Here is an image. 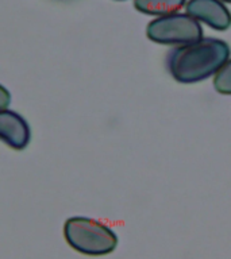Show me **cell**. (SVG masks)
<instances>
[{
    "label": "cell",
    "instance_id": "cell-1",
    "mask_svg": "<svg viewBox=\"0 0 231 259\" xmlns=\"http://www.w3.org/2000/svg\"><path fill=\"white\" fill-rule=\"evenodd\" d=\"M230 57L231 49L227 42L203 36L198 42L170 50L166 68L178 82L195 84L214 77Z\"/></svg>",
    "mask_w": 231,
    "mask_h": 259
},
{
    "label": "cell",
    "instance_id": "cell-2",
    "mask_svg": "<svg viewBox=\"0 0 231 259\" xmlns=\"http://www.w3.org/2000/svg\"><path fill=\"white\" fill-rule=\"evenodd\" d=\"M64 236L73 250L88 256L108 255L118 246V235L112 228L87 216L69 218L64 224Z\"/></svg>",
    "mask_w": 231,
    "mask_h": 259
},
{
    "label": "cell",
    "instance_id": "cell-3",
    "mask_svg": "<svg viewBox=\"0 0 231 259\" xmlns=\"http://www.w3.org/2000/svg\"><path fill=\"white\" fill-rule=\"evenodd\" d=\"M146 35L154 44L178 48L202 39L203 27L186 12H174L154 18L146 27Z\"/></svg>",
    "mask_w": 231,
    "mask_h": 259
},
{
    "label": "cell",
    "instance_id": "cell-4",
    "mask_svg": "<svg viewBox=\"0 0 231 259\" xmlns=\"http://www.w3.org/2000/svg\"><path fill=\"white\" fill-rule=\"evenodd\" d=\"M185 12L216 31H226L231 27V12L223 0H188Z\"/></svg>",
    "mask_w": 231,
    "mask_h": 259
},
{
    "label": "cell",
    "instance_id": "cell-5",
    "mask_svg": "<svg viewBox=\"0 0 231 259\" xmlns=\"http://www.w3.org/2000/svg\"><path fill=\"white\" fill-rule=\"evenodd\" d=\"M31 141V128L22 115L11 109H0V142L22 151Z\"/></svg>",
    "mask_w": 231,
    "mask_h": 259
},
{
    "label": "cell",
    "instance_id": "cell-6",
    "mask_svg": "<svg viewBox=\"0 0 231 259\" xmlns=\"http://www.w3.org/2000/svg\"><path fill=\"white\" fill-rule=\"evenodd\" d=\"M133 2L137 11L145 15L158 18V16L178 12L182 7H185L188 0H133Z\"/></svg>",
    "mask_w": 231,
    "mask_h": 259
},
{
    "label": "cell",
    "instance_id": "cell-7",
    "mask_svg": "<svg viewBox=\"0 0 231 259\" xmlns=\"http://www.w3.org/2000/svg\"><path fill=\"white\" fill-rule=\"evenodd\" d=\"M214 88L220 95H231V57L214 76Z\"/></svg>",
    "mask_w": 231,
    "mask_h": 259
},
{
    "label": "cell",
    "instance_id": "cell-8",
    "mask_svg": "<svg viewBox=\"0 0 231 259\" xmlns=\"http://www.w3.org/2000/svg\"><path fill=\"white\" fill-rule=\"evenodd\" d=\"M10 103H11V95H10L6 87L0 84V109L7 108Z\"/></svg>",
    "mask_w": 231,
    "mask_h": 259
},
{
    "label": "cell",
    "instance_id": "cell-9",
    "mask_svg": "<svg viewBox=\"0 0 231 259\" xmlns=\"http://www.w3.org/2000/svg\"><path fill=\"white\" fill-rule=\"evenodd\" d=\"M223 2H224V3H228V4H231V0H223Z\"/></svg>",
    "mask_w": 231,
    "mask_h": 259
},
{
    "label": "cell",
    "instance_id": "cell-10",
    "mask_svg": "<svg viewBox=\"0 0 231 259\" xmlns=\"http://www.w3.org/2000/svg\"><path fill=\"white\" fill-rule=\"evenodd\" d=\"M117 2H123V0H117Z\"/></svg>",
    "mask_w": 231,
    "mask_h": 259
}]
</instances>
